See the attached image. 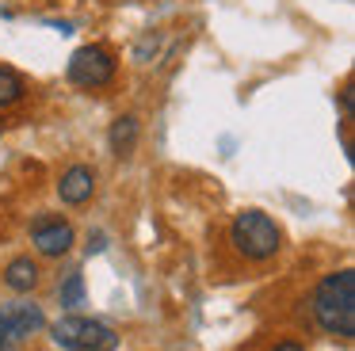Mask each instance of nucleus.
I'll return each mask as SVG.
<instances>
[{"label":"nucleus","instance_id":"obj_1","mask_svg":"<svg viewBox=\"0 0 355 351\" xmlns=\"http://www.w3.org/2000/svg\"><path fill=\"white\" fill-rule=\"evenodd\" d=\"M313 313H317V325L329 336L352 340L355 336V271L324 275L313 290Z\"/></svg>","mask_w":355,"mask_h":351},{"label":"nucleus","instance_id":"obj_2","mask_svg":"<svg viewBox=\"0 0 355 351\" xmlns=\"http://www.w3.org/2000/svg\"><path fill=\"white\" fill-rule=\"evenodd\" d=\"M230 237H233V244H237V252L248 259H268V256H275L279 244H283L279 225L263 210H241L237 218H233Z\"/></svg>","mask_w":355,"mask_h":351},{"label":"nucleus","instance_id":"obj_3","mask_svg":"<svg viewBox=\"0 0 355 351\" xmlns=\"http://www.w3.org/2000/svg\"><path fill=\"white\" fill-rule=\"evenodd\" d=\"M58 348L65 351H115L119 348V336L111 325L103 320H92V317H62L54 328H50Z\"/></svg>","mask_w":355,"mask_h":351},{"label":"nucleus","instance_id":"obj_4","mask_svg":"<svg viewBox=\"0 0 355 351\" xmlns=\"http://www.w3.org/2000/svg\"><path fill=\"white\" fill-rule=\"evenodd\" d=\"M115 76V58L103 46H80L69 58V80L80 88H100Z\"/></svg>","mask_w":355,"mask_h":351},{"label":"nucleus","instance_id":"obj_5","mask_svg":"<svg viewBox=\"0 0 355 351\" xmlns=\"http://www.w3.org/2000/svg\"><path fill=\"white\" fill-rule=\"evenodd\" d=\"M42 325H46V317H42L39 305H31V302L0 305V328H4V336H8L12 343L24 340V336H31V332H39Z\"/></svg>","mask_w":355,"mask_h":351},{"label":"nucleus","instance_id":"obj_6","mask_svg":"<svg viewBox=\"0 0 355 351\" xmlns=\"http://www.w3.org/2000/svg\"><path fill=\"white\" fill-rule=\"evenodd\" d=\"M69 244H73L69 221L50 218V221H39V225H35V248H39L42 256H62V252H69Z\"/></svg>","mask_w":355,"mask_h":351},{"label":"nucleus","instance_id":"obj_7","mask_svg":"<svg viewBox=\"0 0 355 351\" xmlns=\"http://www.w3.org/2000/svg\"><path fill=\"white\" fill-rule=\"evenodd\" d=\"M92 191H96V172L85 168V164H73L69 172L62 176V183H58V195H62V203H69V206L88 203Z\"/></svg>","mask_w":355,"mask_h":351},{"label":"nucleus","instance_id":"obj_8","mask_svg":"<svg viewBox=\"0 0 355 351\" xmlns=\"http://www.w3.org/2000/svg\"><path fill=\"white\" fill-rule=\"evenodd\" d=\"M4 282H8V290H16V294H27V290H35V282H39V267L27 256H19L4 267Z\"/></svg>","mask_w":355,"mask_h":351},{"label":"nucleus","instance_id":"obj_9","mask_svg":"<svg viewBox=\"0 0 355 351\" xmlns=\"http://www.w3.org/2000/svg\"><path fill=\"white\" fill-rule=\"evenodd\" d=\"M134 142H138V122H134L130 114L111 122V153H115V157H126V153L134 149Z\"/></svg>","mask_w":355,"mask_h":351},{"label":"nucleus","instance_id":"obj_10","mask_svg":"<svg viewBox=\"0 0 355 351\" xmlns=\"http://www.w3.org/2000/svg\"><path fill=\"white\" fill-rule=\"evenodd\" d=\"M19 96H24V80H19V73H12V69L0 65V107L16 103Z\"/></svg>","mask_w":355,"mask_h":351},{"label":"nucleus","instance_id":"obj_11","mask_svg":"<svg viewBox=\"0 0 355 351\" xmlns=\"http://www.w3.org/2000/svg\"><path fill=\"white\" fill-rule=\"evenodd\" d=\"M80 302H85V279L73 271L69 279H65V286H62V305H69V309H73V305H80Z\"/></svg>","mask_w":355,"mask_h":351},{"label":"nucleus","instance_id":"obj_12","mask_svg":"<svg viewBox=\"0 0 355 351\" xmlns=\"http://www.w3.org/2000/svg\"><path fill=\"white\" fill-rule=\"evenodd\" d=\"M92 252H103V237H100V233H96L92 241H88V256H92Z\"/></svg>","mask_w":355,"mask_h":351},{"label":"nucleus","instance_id":"obj_13","mask_svg":"<svg viewBox=\"0 0 355 351\" xmlns=\"http://www.w3.org/2000/svg\"><path fill=\"white\" fill-rule=\"evenodd\" d=\"M271 351H306V348H298V343H275Z\"/></svg>","mask_w":355,"mask_h":351},{"label":"nucleus","instance_id":"obj_14","mask_svg":"<svg viewBox=\"0 0 355 351\" xmlns=\"http://www.w3.org/2000/svg\"><path fill=\"white\" fill-rule=\"evenodd\" d=\"M8 348H12V340L4 336V328H0V351H8Z\"/></svg>","mask_w":355,"mask_h":351}]
</instances>
